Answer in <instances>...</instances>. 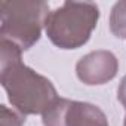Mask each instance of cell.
Here are the masks:
<instances>
[{
  "label": "cell",
  "instance_id": "1",
  "mask_svg": "<svg viewBox=\"0 0 126 126\" xmlns=\"http://www.w3.org/2000/svg\"><path fill=\"white\" fill-rule=\"evenodd\" d=\"M0 82L12 107L24 116L43 114L58 98L52 82L22 64L21 59L0 65Z\"/></svg>",
  "mask_w": 126,
  "mask_h": 126
},
{
  "label": "cell",
  "instance_id": "8",
  "mask_svg": "<svg viewBox=\"0 0 126 126\" xmlns=\"http://www.w3.org/2000/svg\"><path fill=\"white\" fill-rule=\"evenodd\" d=\"M117 99L122 102V105L126 108V76L122 79L119 88H117Z\"/></svg>",
  "mask_w": 126,
  "mask_h": 126
},
{
  "label": "cell",
  "instance_id": "9",
  "mask_svg": "<svg viewBox=\"0 0 126 126\" xmlns=\"http://www.w3.org/2000/svg\"><path fill=\"white\" fill-rule=\"evenodd\" d=\"M123 126H126V116H125V123H123Z\"/></svg>",
  "mask_w": 126,
  "mask_h": 126
},
{
  "label": "cell",
  "instance_id": "4",
  "mask_svg": "<svg viewBox=\"0 0 126 126\" xmlns=\"http://www.w3.org/2000/svg\"><path fill=\"white\" fill-rule=\"evenodd\" d=\"M42 122L45 126H108L99 107L59 96L43 111Z\"/></svg>",
  "mask_w": 126,
  "mask_h": 126
},
{
  "label": "cell",
  "instance_id": "3",
  "mask_svg": "<svg viewBox=\"0 0 126 126\" xmlns=\"http://www.w3.org/2000/svg\"><path fill=\"white\" fill-rule=\"evenodd\" d=\"M47 15L49 6L42 0H5L0 3V39L27 50L39 42Z\"/></svg>",
  "mask_w": 126,
  "mask_h": 126
},
{
  "label": "cell",
  "instance_id": "6",
  "mask_svg": "<svg viewBox=\"0 0 126 126\" xmlns=\"http://www.w3.org/2000/svg\"><path fill=\"white\" fill-rule=\"evenodd\" d=\"M110 30L117 39H126V0L114 3L111 8Z\"/></svg>",
  "mask_w": 126,
  "mask_h": 126
},
{
  "label": "cell",
  "instance_id": "5",
  "mask_svg": "<svg viewBox=\"0 0 126 126\" xmlns=\"http://www.w3.org/2000/svg\"><path fill=\"white\" fill-rule=\"evenodd\" d=\"M119 59L111 50H94L82 56L76 64V74L80 82L89 86L105 85L116 77Z\"/></svg>",
  "mask_w": 126,
  "mask_h": 126
},
{
  "label": "cell",
  "instance_id": "2",
  "mask_svg": "<svg viewBox=\"0 0 126 126\" xmlns=\"http://www.w3.org/2000/svg\"><path fill=\"white\" fill-rule=\"evenodd\" d=\"M99 8L89 2H64L49 12L45 24L49 40L59 49H79L96 28Z\"/></svg>",
  "mask_w": 126,
  "mask_h": 126
},
{
  "label": "cell",
  "instance_id": "7",
  "mask_svg": "<svg viewBox=\"0 0 126 126\" xmlns=\"http://www.w3.org/2000/svg\"><path fill=\"white\" fill-rule=\"evenodd\" d=\"M25 116L19 111L11 110L6 105L0 107V126H22Z\"/></svg>",
  "mask_w": 126,
  "mask_h": 126
}]
</instances>
